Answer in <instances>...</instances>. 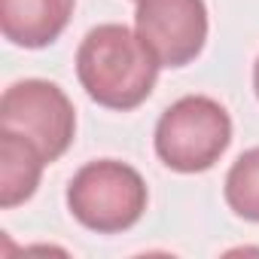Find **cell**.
Returning <instances> with one entry per match:
<instances>
[{
	"label": "cell",
	"instance_id": "cell-1",
	"mask_svg": "<svg viewBox=\"0 0 259 259\" xmlns=\"http://www.w3.org/2000/svg\"><path fill=\"white\" fill-rule=\"evenodd\" d=\"M156 55L144 46L138 31L125 25L92 28L76 49V76L85 95L107 110L141 107L159 76Z\"/></svg>",
	"mask_w": 259,
	"mask_h": 259
},
{
	"label": "cell",
	"instance_id": "cell-2",
	"mask_svg": "<svg viewBox=\"0 0 259 259\" xmlns=\"http://www.w3.org/2000/svg\"><path fill=\"white\" fill-rule=\"evenodd\" d=\"M150 189L138 168L119 159H95L82 165L67 186V210L98 235L128 232L141 223Z\"/></svg>",
	"mask_w": 259,
	"mask_h": 259
},
{
	"label": "cell",
	"instance_id": "cell-3",
	"mask_svg": "<svg viewBox=\"0 0 259 259\" xmlns=\"http://www.w3.org/2000/svg\"><path fill=\"white\" fill-rule=\"evenodd\" d=\"M156 156L177 174H201L232 144V116L207 95L174 101L156 122Z\"/></svg>",
	"mask_w": 259,
	"mask_h": 259
},
{
	"label": "cell",
	"instance_id": "cell-4",
	"mask_svg": "<svg viewBox=\"0 0 259 259\" xmlns=\"http://www.w3.org/2000/svg\"><path fill=\"white\" fill-rule=\"evenodd\" d=\"M0 128L28 138L46 162H55L76 138V110L61 85L49 79H19L0 98Z\"/></svg>",
	"mask_w": 259,
	"mask_h": 259
},
{
	"label": "cell",
	"instance_id": "cell-5",
	"mask_svg": "<svg viewBox=\"0 0 259 259\" xmlns=\"http://www.w3.org/2000/svg\"><path fill=\"white\" fill-rule=\"evenodd\" d=\"M135 31L162 67H186L207 43L204 0H138Z\"/></svg>",
	"mask_w": 259,
	"mask_h": 259
},
{
	"label": "cell",
	"instance_id": "cell-6",
	"mask_svg": "<svg viewBox=\"0 0 259 259\" xmlns=\"http://www.w3.org/2000/svg\"><path fill=\"white\" fill-rule=\"evenodd\" d=\"M73 7L76 0H0V31L13 46L43 49L64 34Z\"/></svg>",
	"mask_w": 259,
	"mask_h": 259
},
{
	"label": "cell",
	"instance_id": "cell-7",
	"mask_svg": "<svg viewBox=\"0 0 259 259\" xmlns=\"http://www.w3.org/2000/svg\"><path fill=\"white\" fill-rule=\"evenodd\" d=\"M46 165L49 162L37 144L10 128H0V207L13 210L25 204L37 192Z\"/></svg>",
	"mask_w": 259,
	"mask_h": 259
},
{
	"label": "cell",
	"instance_id": "cell-8",
	"mask_svg": "<svg viewBox=\"0 0 259 259\" xmlns=\"http://www.w3.org/2000/svg\"><path fill=\"white\" fill-rule=\"evenodd\" d=\"M226 204L250 223H259V147L241 153L226 174Z\"/></svg>",
	"mask_w": 259,
	"mask_h": 259
},
{
	"label": "cell",
	"instance_id": "cell-9",
	"mask_svg": "<svg viewBox=\"0 0 259 259\" xmlns=\"http://www.w3.org/2000/svg\"><path fill=\"white\" fill-rule=\"evenodd\" d=\"M253 89H256V98H259V58L253 64Z\"/></svg>",
	"mask_w": 259,
	"mask_h": 259
}]
</instances>
